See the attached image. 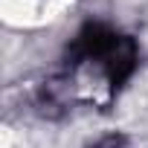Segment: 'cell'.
<instances>
[{"instance_id": "1", "label": "cell", "mask_w": 148, "mask_h": 148, "mask_svg": "<svg viewBox=\"0 0 148 148\" xmlns=\"http://www.w3.org/2000/svg\"><path fill=\"white\" fill-rule=\"evenodd\" d=\"M61 70L73 73L82 67H96V73L105 79L108 96L113 99L136 73L139 67V47L131 35L102 23V21H87L76 35L70 38Z\"/></svg>"}, {"instance_id": "2", "label": "cell", "mask_w": 148, "mask_h": 148, "mask_svg": "<svg viewBox=\"0 0 148 148\" xmlns=\"http://www.w3.org/2000/svg\"><path fill=\"white\" fill-rule=\"evenodd\" d=\"M90 148H131V136L128 134H119V131H110V134L99 136Z\"/></svg>"}]
</instances>
